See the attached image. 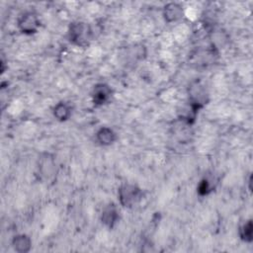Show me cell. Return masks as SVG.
<instances>
[{"label": "cell", "mask_w": 253, "mask_h": 253, "mask_svg": "<svg viewBox=\"0 0 253 253\" xmlns=\"http://www.w3.org/2000/svg\"><path fill=\"white\" fill-rule=\"evenodd\" d=\"M52 115L58 122H66L71 118L72 107L69 103L60 101L56 103L52 108Z\"/></svg>", "instance_id": "cell-11"}, {"label": "cell", "mask_w": 253, "mask_h": 253, "mask_svg": "<svg viewBox=\"0 0 253 253\" xmlns=\"http://www.w3.org/2000/svg\"><path fill=\"white\" fill-rule=\"evenodd\" d=\"M11 245L13 249L18 253H28L32 249V239L25 233L17 234L13 237Z\"/></svg>", "instance_id": "cell-12"}, {"label": "cell", "mask_w": 253, "mask_h": 253, "mask_svg": "<svg viewBox=\"0 0 253 253\" xmlns=\"http://www.w3.org/2000/svg\"><path fill=\"white\" fill-rule=\"evenodd\" d=\"M36 175L42 183L53 182L57 174V162L52 153L42 152L39 155L36 164Z\"/></svg>", "instance_id": "cell-2"}, {"label": "cell", "mask_w": 253, "mask_h": 253, "mask_svg": "<svg viewBox=\"0 0 253 253\" xmlns=\"http://www.w3.org/2000/svg\"><path fill=\"white\" fill-rule=\"evenodd\" d=\"M16 25L22 34L31 36L39 32L42 23L38 13L33 10H26L18 16Z\"/></svg>", "instance_id": "cell-5"}, {"label": "cell", "mask_w": 253, "mask_h": 253, "mask_svg": "<svg viewBox=\"0 0 253 253\" xmlns=\"http://www.w3.org/2000/svg\"><path fill=\"white\" fill-rule=\"evenodd\" d=\"M162 16L165 22L171 24L180 21L185 16L184 7L178 2H169L163 6Z\"/></svg>", "instance_id": "cell-8"}, {"label": "cell", "mask_w": 253, "mask_h": 253, "mask_svg": "<svg viewBox=\"0 0 253 253\" xmlns=\"http://www.w3.org/2000/svg\"><path fill=\"white\" fill-rule=\"evenodd\" d=\"M216 188V181L211 175H205L197 186V193L200 197H207L211 195Z\"/></svg>", "instance_id": "cell-13"}, {"label": "cell", "mask_w": 253, "mask_h": 253, "mask_svg": "<svg viewBox=\"0 0 253 253\" xmlns=\"http://www.w3.org/2000/svg\"><path fill=\"white\" fill-rule=\"evenodd\" d=\"M143 190L132 183H124L118 189L119 203L123 208L132 209L143 199Z\"/></svg>", "instance_id": "cell-3"}, {"label": "cell", "mask_w": 253, "mask_h": 253, "mask_svg": "<svg viewBox=\"0 0 253 253\" xmlns=\"http://www.w3.org/2000/svg\"><path fill=\"white\" fill-rule=\"evenodd\" d=\"M113 88L105 82H100L94 85L91 93L92 102L94 106L101 107L109 104L113 98Z\"/></svg>", "instance_id": "cell-6"}, {"label": "cell", "mask_w": 253, "mask_h": 253, "mask_svg": "<svg viewBox=\"0 0 253 253\" xmlns=\"http://www.w3.org/2000/svg\"><path fill=\"white\" fill-rule=\"evenodd\" d=\"M121 218L120 210L114 202H110L106 204L101 211V222L104 226H106L109 229H113L119 222Z\"/></svg>", "instance_id": "cell-7"}, {"label": "cell", "mask_w": 253, "mask_h": 253, "mask_svg": "<svg viewBox=\"0 0 253 253\" xmlns=\"http://www.w3.org/2000/svg\"><path fill=\"white\" fill-rule=\"evenodd\" d=\"M123 55H126L127 62L136 63L146 56V47L141 43L131 44L125 49Z\"/></svg>", "instance_id": "cell-10"}, {"label": "cell", "mask_w": 253, "mask_h": 253, "mask_svg": "<svg viewBox=\"0 0 253 253\" xmlns=\"http://www.w3.org/2000/svg\"><path fill=\"white\" fill-rule=\"evenodd\" d=\"M210 101V94L205 84L200 80L193 81L188 87V104L190 108L199 113Z\"/></svg>", "instance_id": "cell-4"}, {"label": "cell", "mask_w": 253, "mask_h": 253, "mask_svg": "<svg viewBox=\"0 0 253 253\" xmlns=\"http://www.w3.org/2000/svg\"><path fill=\"white\" fill-rule=\"evenodd\" d=\"M95 139L101 146H110L118 140V134L109 126H101L95 133Z\"/></svg>", "instance_id": "cell-9"}, {"label": "cell", "mask_w": 253, "mask_h": 253, "mask_svg": "<svg viewBox=\"0 0 253 253\" xmlns=\"http://www.w3.org/2000/svg\"><path fill=\"white\" fill-rule=\"evenodd\" d=\"M68 41L79 47H87L93 39L91 26L84 21H73L67 30Z\"/></svg>", "instance_id": "cell-1"}, {"label": "cell", "mask_w": 253, "mask_h": 253, "mask_svg": "<svg viewBox=\"0 0 253 253\" xmlns=\"http://www.w3.org/2000/svg\"><path fill=\"white\" fill-rule=\"evenodd\" d=\"M239 238L245 243H252L253 241V223L252 219L249 218L244 221L238 228Z\"/></svg>", "instance_id": "cell-14"}, {"label": "cell", "mask_w": 253, "mask_h": 253, "mask_svg": "<svg viewBox=\"0 0 253 253\" xmlns=\"http://www.w3.org/2000/svg\"><path fill=\"white\" fill-rule=\"evenodd\" d=\"M251 183H252V175H251V174H249L248 179H247V184H248V190H249V192H251V191H252Z\"/></svg>", "instance_id": "cell-15"}]
</instances>
